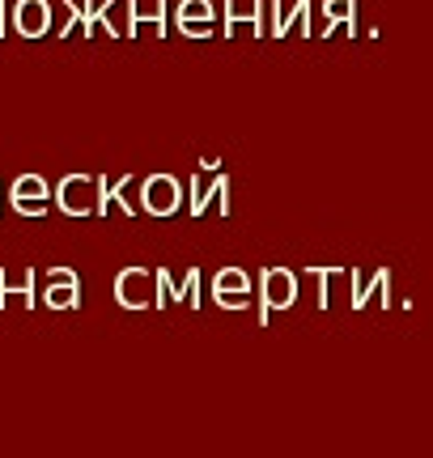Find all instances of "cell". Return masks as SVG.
Segmentation results:
<instances>
[{"label":"cell","instance_id":"obj_2","mask_svg":"<svg viewBox=\"0 0 433 458\" xmlns=\"http://www.w3.org/2000/svg\"><path fill=\"white\" fill-rule=\"evenodd\" d=\"M13 26L21 38H43L51 26V4L47 0H17L13 4Z\"/></svg>","mask_w":433,"mask_h":458},{"label":"cell","instance_id":"obj_4","mask_svg":"<svg viewBox=\"0 0 433 458\" xmlns=\"http://www.w3.org/2000/svg\"><path fill=\"white\" fill-rule=\"evenodd\" d=\"M60 208L64 213H85L89 208V182L85 179H64V187H60Z\"/></svg>","mask_w":433,"mask_h":458},{"label":"cell","instance_id":"obj_6","mask_svg":"<svg viewBox=\"0 0 433 458\" xmlns=\"http://www.w3.org/2000/svg\"><path fill=\"white\" fill-rule=\"evenodd\" d=\"M47 306H55V310L77 306V280H55V284L47 289Z\"/></svg>","mask_w":433,"mask_h":458},{"label":"cell","instance_id":"obj_7","mask_svg":"<svg viewBox=\"0 0 433 458\" xmlns=\"http://www.w3.org/2000/svg\"><path fill=\"white\" fill-rule=\"evenodd\" d=\"M145 204H149V208H157V213H166L170 204H174V196H170V182H153L149 191H145Z\"/></svg>","mask_w":433,"mask_h":458},{"label":"cell","instance_id":"obj_1","mask_svg":"<svg viewBox=\"0 0 433 458\" xmlns=\"http://www.w3.org/2000/svg\"><path fill=\"white\" fill-rule=\"evenodd\" d=\"M9 204H13V213H21V216L47 213V182L38 179V174H21V179L13 182V191H9Z\"/></svg>","mask_w":433,"mask_h":458},{"label":"cell","instance_id":"obj_5","mask_svg":"<svg viewBox=\"0 0 433 458\" xmlns=\"http://www.w3.org/2000/svg\"><path fill=\"white\" fill-rule=\"evenodd\" d=\"M119 297H123V306H145L149 297H145V276L140 272H128V276L119 280Z\"/></svg>","mask_w":433,"mask_h":458},{"label":"cell","instance_id":"obj_8","mask_svg":"<svg viewBox=\"0 0 433 458\" xmlns=\"http://www.w3.org/2000/svg\"><path fill=\"white\" fill-rule=\"evenodd\" d=\"M0 213H4V199H0Z\"/></svg>","mask_w":433,"mask_h":458},{"label":"cell","instance_id":"obj_3","mask_svg":"<svg viewBox=\"0 0 433 458\" xmlns=\"http://www.w3.org/2000/svg\"><path fill=\"white\" fill-rule=\"evenodd\" d=\"M9 297H21L26 306H34V272H0V306H9Z\"/></svg>","mask_w":433,"mask_h":458}]
</instances>
